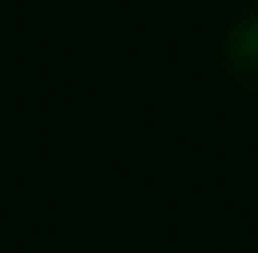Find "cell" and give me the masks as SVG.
<instances>
[{
  "label": "cell",
  "instance_id": "obj_1",
  "mask_svg": "<svg viewBox=\"0 0 258 253\" xmlns=\"http://www.w3.org/2000/svg\"><path fill=\"white\" fill-rule=\"evenodd\" d=\"M225 67H230V76L239 86L258 91V15H244L225 34Z\"/></svg>",
  "mask_w": 258,
  "mask_h": 253
}]
</instances>
